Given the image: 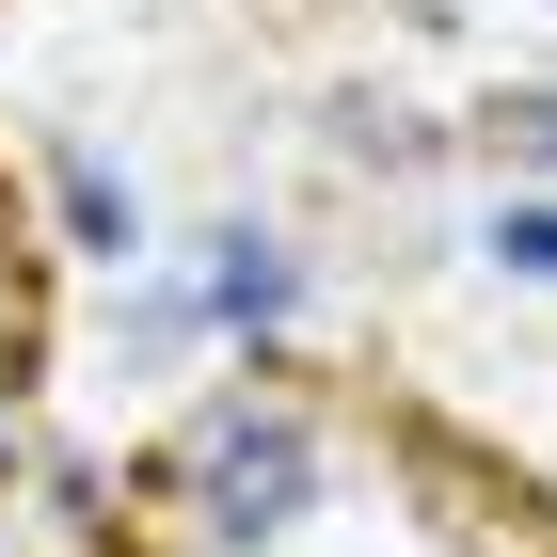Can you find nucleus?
<instances>
[{"instance_id": "f257e3e1", "label": "nucleus", "mask_w": 557, "mask_h": 557, "mask_svg": "<svg viewBox=\"0 0 557 557\" xmlns=\"http://www.w3.org/2000/svg\"><path fill=\"white\" fill-rule=\"evenodd\" d=\"M302 478H319V430H302L287 398H239V414H208V430H191V494H208V525H223V542L287 525V510H302Z\"/></svg>"}, {"instance_id": "f03ea898", "label": "nucleus", "mask_w": 557, "mask_h": 557, "mask_svg": "<svg viewBox=\"0 0 557 557\" xmlns=\"http://www.w3.org/2000/svg\"><path fill=\"white\" fill-rule=\"evenodd\" d=\"M494 144L510 160H557V96H494Z\"/></svg>"}]
</instances>
